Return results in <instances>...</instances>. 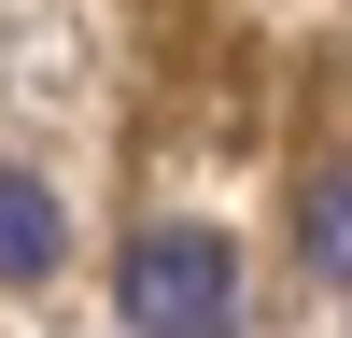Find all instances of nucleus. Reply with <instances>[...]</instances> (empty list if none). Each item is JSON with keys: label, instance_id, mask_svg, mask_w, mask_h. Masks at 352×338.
Returning a JSON list of instances; mask_svg holds the SVG:
<instances>
[{"label": "nucleus", "instance_id": "obj_1", "mask_svg": "<svg viewBox=\"0 0 352 338\" xmlns=\"http://www.w3.org/2000/svg\"><path fill=\"white\" fill-rule=\"evenodd\" d=\"M113 310L141 338H240V254L212 225H141L113 268Z\"/></svg>", "mask_w": 352, "mask_h": 338}, {"label": "nucleus", "instance_id": "obj_2", "mask_svg": "<svg viewBox=\"0 0 352 338\" xmlns=\"http://www.w3.org/2000/svg\"><path fill=\"white\" fill-rule=\"evenodd\" d=\"M56 254H71V212H56L43 169H0V282H43Z\"/></svg>", "mask_w": 352, "mask_h": 338}, {"label": "nucleus", "instance_id": "obj_3", "mask_svg": "<svg viewBox=\"0 0 352 338\" xmlns=\"http://www.w3.org/2000/svg\"><path fill=\"white\" fill-rule=\"evenodd\" d=\"M296 254H310V282H338V296H352V155L296 183Z\"/></svg>", "mask_w": 352, "mask_h": 338}]
</instances>
